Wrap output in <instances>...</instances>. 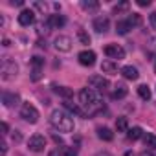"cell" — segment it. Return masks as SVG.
I'll return each instance as SVG.
<instances>
[{"instance_id": "cell-2", "label": "cell", "mask_w": 156, "mask_h": 156, "mask_svg": "<svg viewBox=\"0 0 156 156\" xmlns=\"http://www.w3.org/2000/svg\"><path fill=\"white\" fill-rule=\"evenodd\" d=\"M50 123L59 132H73V129H75L73 118L70 114H66L64 110H59V108L50 114Z\"/></svg>"}, {"instance_id": "cell-1", "label": "cell", "mask_w": 156, "mask_h": 156, "mask_svg": "<svg viewBox=\"0 0 156 156\" xmlns=\"http://www.w3.org/2000/svg\"><path fill=\"white\" fill-rule=\"evenodd\" d=\"M79 105L85 108V116H94L103 110V101H101L99 94L88 87L79 92Z\"/></svg>"}, {"instance_id": "cell-39", "label": "cell", "mask_w": 156, "mask_h": 156, "mask_svg": "<svg viewBox=\"0 0 156 156\" xmlns=\"http://www.w3.org/2000/svg\"><path fill=\"white\" fill-rule=\"evenodd\" d=\"M94 156H112L110 152H98V154H94Z\"/></svg>"}, {"instance_id": "cell-17", "label": "cell", "mask_w": 156, "mask_h": 156, "mask_svg": "<svg viewBox=\"0 0 156 156\" xmlns=\"http://www.w3.org/2000/svg\"><path fill=\"white\" fill-rule=\"evenodd\" d=\"M143 143H145V147H147V149L156 151V134H151V132L143 134Z\"/></svg>"}, {"instance_id": "cell-16", "label": "cell", "mask_w": 156, "mask_h": 156, "mask_svg": "<svg viewBox=\"0 0 156 156\" xmlns=\"http://www.w3.org/2000/svg\"><path fill=\"white\" fill-rule=\"evenodd\" d=\"M98 136H99V140H103V141H112V140H114V132H112L108 127H99V129H98Z\"/></svg>"}, {"instance_id": "cell-36", "label": "cell", "mask_w": 156, "mask_h": 156, "mask_svg": "<svg viewBox=\"0 0 156 156\" xmlns=\"http://www.w3.org/2000/svg\"><path fill=\"white\" fill-rule=\"evenodd\" d=\"M35 8H37V9H41V11H46V4H42V2H37V4H35Z\"/></svg>"}, {"instance_id": "cell-40", "label": "cell", "mask_w": 156, "mask_h": 156, "mask_svg": "<svg viewBox=\"0 0 156 156\" xmlns=\"http://www.w3.org/2000/svg\"><path fill=\"white\" fill-rule=\"evenodd\" d=\"M154 72H156V61H154Z\"/></svg>"}, {"instance_id": "cell-21", "label": "cell", "mask_w": 156, "mask_h": 156, "mask_svg": "<svg viewBox=\"0 0 156 156\" xmlns=\"http://www.w3.org/2000/svg\"><path fill=\"white\" fill-rule=\"evenodd\" d=\"M53 88H55V92H57L61 98H64V99H70V98L73 96V90L68 88V87H53Z\"/></svg>"}, {"instance_id": "cell-12", "label": "cell", "mask_w": 156, "mask_h": 156, "mask_svg": "<svg viewBox=\"0 0 156 156\" xmlns=\"http://www.w3.org/2000/svg\"><path fill=\"white\" fill-rule=\"evenodd\" d=\"M108 26H110V22H108L107 17H98V19H94V30H96L98 33H105V31L108 30Z\"/></svg>"}, {"instance_id": "cell-22", "label": "cell", "mask_w": 156, "mask_h": 156, "mask_svg": "<svg viewBox=\"0 0 156 156\" xmlns=\"http://www.w3.org/2000/svg\"><path fill=\"white\" fill-rule=\"evenodd\" d=\"M129 30H132V28H130V24H129L127 20H119V22L116 24V31H118L119 35H127Z\"/></svg>"}, {"instance_id": "cell-15", "label": "cell", "mask_w": 156, "mask_h": 156, "mask_svg": "<svg viewBox=\"0 0 156 156\" xmlns=\"http://www.w3.org/2000/svg\"><path fill=\"white\" fill-rule=\"evenodd\" d=\"M127 94H129V88L123 83H118L116 88H114V92H112V99H123Z\"/></svg>"}, {"instance_id": "cell-20", "label": "cell", "mask_w": 156, "mask_h": 156, "mask_svg": "<svg viewBox=\"0 0 156 156\" xmlns=\"http://www.w3.org/2000/svg\"><path fill=\"white\" fill-rule=\"evenodd\" d=\"M101 72H103V73H114V72H118V64L112 62V61H103Z\"/></svg>"}, {"instance_id": "cell-10", "label": "cell", "mask_w": 156, "mask_h": 156, "mask_svg": "<svg viewBox=\"0 0 156 156\" xmlns=\"http://www.w3.org/2000/svg\"><path fill=\"white\" fill-rule=\"evenodd\" d=\"M35 22V13L31 11V9H22L20 13H19V24L20 26H31Z\"/></svg>"}, {"instance_id": "cell-30", "label": "cell", "mask_w": 156, "mask_h": 156, "mask_svg": "<svg viewBox=\"0 0 156 156\" xmlns=\"http://www.w3.org/2000/svg\"><path fill=\"white\" fill-rule=\"evenodd\" d=\"M42 77V68H33L31 70V81H39Z\"/></svg>"}, {"instance_id": "cell-11", "label": "cell", "mask_w": 156, "mask_h": 156, "mask_svg": "<svg viewBox=\"0 0 156 156\" xmlns=\"http://www.w3.org/2000/svg\"><path fill=\"white\" fill-rule=\"evenodd\" d=\"M121 75L125 77V79H129V81H136L138 77H140V72H138V68L136 66H123L121 68Z\"/></svg>"}, {"instance_id": "cell-29", "label": "cell", "mask_w": 156, "mask_h": 156, "mask_svg": "<svg viewBox=\"0 0 156 156\" xmlns=\"http://www.w3.org/2000/svg\"><path fill=\"white\" fill-rule=\"evenodd\" d=\"M42 64H44V59H42V57L35 55V57L31 59V66H33V68H42Z\"/></svg>"}, {"instance_id": "cell-3", "label": "cell", "mask_w": 156, "mask_h": 156, "mask_svg": "<svg viewBox=\"0 0 156 156\" xmlns=\"http://www.w3.org/2000/svg\"><path fill=\"white\" fill-rule=\"evenodd\" d=\"M17 73H19V66H17V62L11 61L9 57H6V59L2 61V79H4V81H11Z\"/></svg>"}, {"instance_id": "cell-32", "label": "cell", "mask_w": 156, "mask_h": 156, "mask_svg": "<svg viewBox=\"0 0 156 156\" xmlns=\"http://www.w3.org/2000/svg\"><path fill=\"white\" fill-rule=\"evenodd\" d=\"M140 156H156V151H151V149H145L140 152Z\"/></svg>"}, {"instance_id": "cell-38", "label": "cell", "mask_w": 156, "mask_h": 156, "mask_svg": "<svg viewBox=\"0 0 156 156\" xmlns=\"http://www.w3.org/2000/svg\"><path fill=\"white\" fill-rule=\"evenodd\" d=\"M53 141H55V143H62V140H61V136H57V134H53Z\"/></svg>"}, {"instance_id": "cell-13", "label": "cell", "mask_w": 156, "mask_h": 156, "mask_svg": "<svg viewBox=\"0 0 156 156\" xmlns=\"http://www.w3.org/2000/svg\"><path fill=\"white\" fill-rule=\"evenodd\" d=\"M46 22H48L50 28H55V30H57V28H62V26L66 24V19H64L62 15H50Z\"/></svg>"}, {"instance_id": "cell-7", "label": "cell", "mask_w": 156, "mask_h": 156, "mask_svg": "<svg viewBox=\"0 0 156 156\" xmlns=\"http://www.w3.org/2000/svg\"><path fill=\"white\" fill-rule=\"evenodd\" d=\"M105 55L110 59L121 61V59H125V50L119 44H108V46H105Z\"/></svg>"}, {"instance_id": "cell-4", "label": "cell", "mask_w": 156, "mask_h": 156, "mask_svg": "<svg viewBox=\"0 0 156 156\" xmlns=\"http://www.w3.org/2000/svg\"><path fill=\"white\" fill-rule=\"evenodd\" d=\"M20 118L24 119V121H28V123H37L39 121V110L31 105V103H24L22 107H20Z\"/></svg>"}, {"instance_id": "cell-28", "label": "cell", "mask_w": 156, "mask_h": 156, "mask_svg": "<svg viewBox=\"0 0 156 156\" xmlns=\"http://www.w3.org/2000/svg\"><path fill=\"white\" fill-rule=\"evenodd\" d=\"M77 39L81 41V44H90V37H88V33H87L85 30H79V31H77Z\"/></svg>"}, {"instance_id": "cell-14", "label": "cell", "mask_w": 156, "mask_h": 156, "mask_svg": "<svg viewBox=\"0 0 156 156\" xmlns=\"http://www.w3.org/2000/svg\"><path fill=\"white\" fill-rule=\"evenodd\" d=\"M2 101H4L6 107H13V105H19L20 98H19V94H15V92H6V94L2 96Z\"/></svg>"}, {"instance_id": "cell-33", "label": "cell", "mask_w": 156, "mask_h": 156, "mask_svg": "<svg viewBox=\"0 0 156 156\" xmlns=\"http://www.w3.org/2000/svg\"><path fill=\"white\" fill-rule=\"evenodd\" d=\"M140 8H147V6H151V0H138V2H136Z\"/></svg>"}, {"instance_id": "cell-26", "label": "cell", "mask_w": 156, "mask_h": 156, "mask_svg": "<svg viewBox=\"0 0 156 156\" xmlns=\"http://www.w3.org/2000/svg\"><path fill=\"white\" fill-rule=\"evenodd\" d=\"M64 108H68L70 112H73V114H77V116H85V112L81 110V107H77V105H72L70 101H66V103H64Z\"/></svg>"}, {"instance_id": "cell-9", "label": "cell", "mask_w": 156, "mask_h": 156, "mask_svg": "<svg viewBox=\"0 0 156 156\" xmlns=\"http://www.w3.org/2000/svg\"><path fill=\"white\" fill-rule=\"evenodd\" d=\"M77 59H79V62L83 66H94L96 64V53L92 50H83L79 55H77Z\"/></svg>"}, {"instance_id": "cell-25", "label": "cell", "mask_w": 156, "mask_h": 156, "mask_svg": "<svg viewBox=\"0 0 156 156\" xmlns=\"http://www.w3.org/2000/svg\"><path fill=\"white\" fill-rule=\"evenodd\" d=\"M81 6H83V9H87V11H96L98 8H99V2H96V0H85V2H81Z\"/></svg>"}, {"instance_id": "cell-35", "label": "cell", "mask_w": 156, "mask_h": 156, "mask_svg": "<svg viewBox=\"0 0 156 156\" xmlns=\"http://www.w3.org/2000/svg\"><path fill=\"white\" fill-rule=\"evenodd\" d=\"M13 140H15V141H20V140H22V134H20L19 130H15V132H13Z\"/></svg>"}, {"instance_id": "cell-37", "label": "cell", "mask_w": 156, "mask_h": 156, "mask_svg": "<svg viewBox=\"0 0 156 156\" xmlns=\"http://www.w3.org/2000/svg\"><path fill=\"white\" fill-rule=\"evenodd\" d=\"M2 130H4V134H6V132H8V130H9V125H8V123H6V121H4V123H2Z\"/></svg>"}, {"instance_id": "cell-27", "label": "cell", "mask_w": 156, "mask_h": 156, "mask_svg": "<svg viewBox=\"0 0 156 156\" xmlns=\"http://www.w3.org/2000/svg\"><path fill=\"white\" fill-rule=\"evenodd\" d=\"M127 22L130 24V28H134V26H140V24H141V17H140L138 13H132V15L127 19Z\"/></svg>"}, {"instance_id": "cell-34", "label": "cell", "mask_w": 156, "mask_h": 156, "mask_svg": "<svg viewBox=\"0 0 156 156\" xmlns=\"http://www.w3.org/2000/svg\"><path fill=\"white\" fill-rule=\"evenodd\" d=\"M149 20H151V24H152V28H156V11H154V13H151V17H149Z\"/></svg>"}, {"instance_id": "cell-31", "label": "cell", "mask_w": 156, "mask_h": 156, "mask_svg": "<svg viewBox=\"0 0 156 156\" xmlns=\"http://www.w3.org/2000/svg\"><path fill=\"white\" fill-rule=\"evenodd\" d=\"M129 9V2H121V4H118L116 8H114V13H123V11H127Z\"/></svg>"}, {"instance_id": "cell-23", "label": "cell", "mask_w": 156, "mask_h": 156, "mask_svg": "<svg viewBox=\"0 0 156 156\" xmlns=\"http://www.w3.org/2000/svg\"><path fill=\"white\" fill-rule=\"evenodd\" d=\"M138 96L143 99V101H149L151 99V88L147 85H140L138 87Z\"/></svg>"}, {"instance_id": "cell-6", "label": "cell", "mask_w": 156, "mask_h": 156, "mask_svg": "<svg viewBox=\"0 0 156 156\" xmlns=\"http://www.w3.org/2000/svg\"><path fill=\"white\" fill-rule=\"evenodd\" d=\"M28 147H30L31 152H41V151H44V147H46V138H44L42 134H33V136L30 138V141H28Z\"/></svg>"}, {"instance_id": "cell-8", "label": "cell", "mask_w": 156, "mask_h": 156, "mask_svg": "<svg viewBox=\"0 0 156 156\" xmlns=\"http://www.w3.org/2000/svg\"><path fill=\"white\" fill-rule=\"evenodd\" d=\"M53 44H55V50L57 51H70L72 50V39L68 37V35H59V37H55V41H53Z\"/></svg>"}, {"instance_id": "cell-24", "label": "cell", "mask_w": 156, "mask_h": 156, "mask_svg": "<svg viewBox=\"0 0 156 156\" xmlns=\"http://www.w3.org/2000/svg\"><path fill=\"white\" fill-rule=\"evenodd\" d=\"M116 130L118 132H127L129 130V119L127 118H118L116 119Z\"/></svg>"}, {"instance_id": "cell-5", "label": "cell", "mask_w": 156, "mask_h": 156, "mask_svg": "<svg viewBox=\"0 0 156 156\" xmlns=\"http://www.w3.org/2000/svg\"><path fill=\"white\" fill-rule=\"evenodd\" d=\"M88 85H90L92 90L103 92V90L108 87V79H107V77H103V75H90V77H88Z\"/></svg>"}, {"instance_id": "cell-18", "label": "cell", "mask_w": 156, "mask_h": 156, "mask_svg": "<svg viewBox=\"0 0 156 156\" xmlns=\"http://www.w3.org/2000/svg\"><path fill=\"white\" fill-rule=\"evenodd\" d=\"M127 136H129V140L136 141V140L143 138V130H141V127H132V129L127 130Z\"/></svg>"}, {"instance_id": "cell-19", "label": "cell", "mask_w": 156, "mask_h": 156, "mask_svg": "<svg viewBox=\"0 0 156 156\" xmlns=\"http://www.w3.org/2000/svg\"><path fill=\"white\" fill-rule=\"evenodd\" d=\"M51 156H77V151L73 147H61L59 151H55Z\"/></svg>"}]
</instances>
